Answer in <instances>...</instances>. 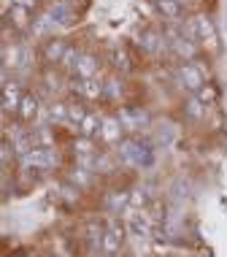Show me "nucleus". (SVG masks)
I'll return each mask as SVG.
<instances>
[{
  "instance_id": "1",
  "label": "nucleus",
  "mask_w": 227,
  "mask_h": 257,
  "mask_svg": "<svg viewBox=\"0 0 227 257\" xmlns=\"http://www.w3.org/2000/svg\"><path fill=\"white\" fill-rule=\"evenodd\" d=\"M119 157L127 165L146 168V165L154 163V149H151V144L138 141V138H125V141H119Z\"/></svg>"
},
{
  "instance_id": "2",
  "label": "nucleus",
  "mask_w": 227,
  "mask_h": 257,
  "mask_svg": "<svg viewBox=\"0 0 227 257\" xmlns=\"http://www.w3.org/2000/svg\"><path fill=\"white\" fill-rule=\"evenodd\" d=\"M22 165H25V168L46 171V168H54V165H57V155H54V149L36 147L33 152H27V155L22 157Z\"/></svg>"
},
{
  "instance_id": "3",
  "label": "nucleus",
  "mask_w": 227,
  "mask_h": 257,
  "mask_svg": "<svg viewBox=\"0 0 227 257\" xmlns=\"http://www.w3.org/2000/svg\"><path fill=\"white\" fill-rule=\"evenodd\" d=\"M178 81H181V87H187L192 95H197V89H200L205 81H203V71L200 65H195V62H181L178 65Z\"/></svg>"
},
{
  "instance_id": "4",
  "label": "nucleus",
  "mask_w": 227,
  "mask_h": 257,
  "mask_svg": "<svg viewBox=\"0 0 227 257\" xmlns=\"http://www.w3.org/2000/svg\"><path fill=\"white\" fill-rule=\"evenodd\" d=\"M127 230L133 235H138V238H151L154 235V222H151V217L146 214V208L138 214H130L127 217Z\"/></svg>"
},
{
  "instance_id": "5",
  "label": "nucleus",
  "mask_w": 227,
  "mask_h": 257,
  "mask_svg": "<svg viewBox=\"0 0 227 257\" xmlns=\"http://www.w3.org/2000/svg\"><path fill=\"white\" fill-rule=\"evenodd\" d=\"M122 241H125V227L122 225H111L108 230H103V241H100L103 254H108V257L116 254L122 246Z\"/></svg>"
},
{
  "instance_id": "6",
  "label": "nucleus",
  "mask_w": 227,
  "mask_h": 257,
  "mask_svg": "<svg viewBox=\"0 0 227 257\" xmlns=\"http://www.w3.org/2000/svg\"><path fill=\"white\" fill-rule=\"evenodd\" d=\"M116 119H119L122 130H138V127H143V124L149 122V114L143 108H122Z\"/></svg>"
},
{
  "instance_id": "7",
  "label": "nucleus",
  "mask_w": 227,
  "mask_h": 257,
  "mask_svg": "<svg viewBox=\"0 0 227 257\" xmlns=\"http://www.w3.org/2000/svg\"><path fill=\"white\" fill-rule=\"evenodd\" d=\"M49 19L54 25H63V27H68L76 19V14H73V9H71V3H52L49 6Z\"/></svg>"
},
{
  "instance_id": "8",
  "label": "nucleus",
  "mask_w": 227,
  "mask_h": 257,
  "mask_svg": "<svg viewBox=\"0 0 227 257\" xmlns=\"http://www.w3.org/2000/svg\"><path fill=\"white\" fill-rule=\"evenodd\" d=\"M73 73L79 76V79H95V73H98V57L81 54V57L76 60V65H73Z\"/></svg>"
},
{
  "instance_id": "9",
  "label": "nucleus",
  "mask_w": 227,
  "mask_h": 257,
  "mask_svg": "<svg viewBox=\"0 0 227 257\" xmlns=\"http://www.w3.org/2000/svg\"><path fill=\"white\" fill-rule=\"evenodd\" d=\"M65 49H68L65 41L52 36V38L44 44V60H46V62H60V60H63V54H65Z\"/></svg>"
},
{
  "instance_id": "10",
  "label": "nucleus",
  "mask_w": 227,
  "mask_h": 257,
  "mask_svg": "<svg viewBox=\"0 0 227 257\" xmlns=\"http://www.w3.org/2000/svg\"><path fill=\"white\" fill-rule=\"evenodd\" d=\"M0 103H3L6 111H19V103H22V89H19V84H14V81H11V84H6Z\"/></svg>"
},
{
  "instance_id": "11",
  "label": "nucleus",
  "mask_w": 227,
  "mask_h": 257,
  "mask_svg": "<svg viewBox=\"0 0 227 257\" xmlns=\"http://www.w3.org/2000/svg\"><path fill=\"white\" fill-rule=\"evenodd\" d=\"M138 46H141L143 52H160L162 46H165V38L157 30H143L141 36H138Z\"/></svg>"
},
{
  "instance_id": "12",
  "label": "nucleus",
  "mask_w": 227,
  "mask_h": 257,
  "mask_svg": "<svg viewBox=\"0 0 227 257\" xmlns=\"http://www.w3.org/2000/svg\"><path fill=\"white\" fill-rule=\"evenodd\" d=\"M100 136L106 138V141H119V136H122V124L116 116H103V122H100Z\"/></svg>"
},
{
  "instance_id": "13",
  "label": "nucleus",
  "mask_w": 227,
  "mask_h": 257,
  "mask_svg": "<svg viewBox=\"0 0 227 257\" xmlns=\"http://www.w3.org/2000/svg\"><path fill=\"white\" fill-rule=\"evenodd\" d=\"M154 6H157V11L162 14V19H178L181 17V0H154Z\"/></svg>"
},
{
  "instance_id": "14",
  "label": "nucleus",
  "mask_w": 227,
  "mask_h": 257,
  "mask_svg": "<svg viewBox=\"0 0 227 257\" xmlns=\"http://www.w3.org/2000/svg\"><path fill=\"white\" fill-rule=\"evenodd\" d=\"M76 89H79V92L84 95V98H89V100L103 98V84H100V81H95V79H79Z\"/></svg>"
},
{
  "instance_id": "15",
  "label": "nucleus",
  "mask_w": 227,
  "mask_h": 257,
  "mask_svg": "<svg viewBox=\"0 0 227 257\" xmlns=\"http://www.w3.org/2000/svg\"><path fill=\"white\" fill-rule=\"evenodd\" d=\"M130 206V192H122V190H114L106 195V208L108 211H125Z\"/></svg>"
},
{
  "instance_id": "16",
  "label": "nucleus",
  "mask_w": 227,
  "mask_h": 257,
  "mask_svg": "<svg viewBox=\"0 0 227 257\" xmlns=\"http://www.w3.org/2000/svg\"><path fill=\"white\" fill-rule=\"evenodd\" d=\"M9 22L17 27V30H27V27H30V11L22 9V6H11L9 9Z\"/></svg>"
},
{
  "instance_id": "17",
  "label": "nucleus",
  "mask_w": 227,
  "mask_h": 257,
  "mask_svg": "<svg viewBox=\"0 0 227 257\" xmlns=\"http://www.w3.org/2000/svg\"><path fill=\"white\" fill-rule=\"evenodd\" d=\"M100 116L98 114H87L84 119H81V124H79V130H81V136L84 138H92V136H100Z\"/></svg>"
},
{
  "instance_id": "18",
  "label": "nucleus",
  "mask_w": 227,
  "mask_h": 257,
  "mask_svg": "<svg viewBox=\"0 0 227 257\" xmlns=\"http://www.w3.org/2000/svg\"><path fill=\"white\" fill-rule=\"evenodd\" d=\"M22 119H33L38 114V98L36 95H22V103H19V111H17Z\"/></svg>"
},
{
  "instance_id": "19",
  "label": "nucleus",
  "mask_w": 227,
  "mask_h": 257,
  "mask_svg": "<svg viewBox=\"0 0 227 257\" xmlns=\"http://www.w3.org/2000/svg\"><path fill=\"white\" fill-rule=\"evenodd\" d=\"M6 60H9L11 68H25V62H27V49H25V46H11V49L6 52Z\"/></svg>"
},
{
  "instance_id": "20",
  "label": "nucleus",
  "mask_w": 227,
  "mask_h": 257,
  "mask_svg": "<svg viewBox=\"0 0 227 257\" xmlns=\"http://www.w3.org/2000/svg\"><path fill=\"white\" fill-rule=\"evenodd\" d=\"M170 44H173V49H176V52L184 57V62H189L192 57H195V44H192L189 38H184V36H181V38L170 41Z\"/></svg>"
},
{
  "instance_id": "21",
  "label": "nucleus",
  "mask_w": 227,
  "mask_h": 257,
  "mask_svg": "<svg viewBox=\"0 0 227 257\" xmlns=\"http://www.w3.org/2000/svg\"><path fill=\"white\" fill-rule=\"evenodd\" d=\"M195 98L200 100L203 106H214L216 98H219V89H216L214 84H203L200 89H197V95H195Z\"/></svg>"
},
{
  "instance_id": "22",
  "label": "nucleus",
  "mask_w": 227,
  "mask_h": 257,
  "mask_svg": "<svg viewBox=\"0 0 227 257\" xmlns=\"http://www.w3.org/2000/svg\"><path fill=\"white\" fill-rule=\"evenodd\" d=\"M184 111H187V116H189V119H195V122L205 116V106L195 98V95H192V98H189L187 103H184Z\"/></svg>"
},
{
  "instance_id": "23",
  "label": "nucleus",
  "mask_w": 227,
  "mask_h": 257,
  "mask_svg": "<svg viewBox=\"0 0 227 257\" xmlns=\"http://www.w3.org/2000/svg\"><path fill=\"white\" fill-rule=\"evenodd\" d=\"M149 203H151V195H149L146 187H138V190L130 192V206H135V208H146Z\"/></svg>"
},
{
  "instance_id": "24",
  "label": "nucleus",
  "mask_w": 227,
  "mask_h": 257,
  "mask_svg": "<svg viewBox=\"0 0 227 257\" xmlns=\"http://www.w3.org/2000/svg\"><path fill=\"white\" fill-rule=\"evenodd\" d=\"M54 27H57V25L49 19V14H44V17L33 19V36H46V33L54 30Z\"/></svg>"
},
{
  "instance_id": "25",
  "label": "nucleus",
  "mask_w": 227,
  "mask_h": 257,
  "mask_svg": "<svg viewBox=\"0 0 227 257\" xmlns=\"http://www.w3.org/2000/svg\"><path fill=\"white\" fill-rule=\"evenodd\" d=\"M111 62H114V68H119V71H130V57H127L125 49H114Z\"/></svg>"
},
{
  "instance_id": "26",
  "label": "nucleus",
  "mask_w": 227,
  "mask_h": 257,
  "mask_svg": "<svg viewBox=\"0 0 227 257\" xmlns=\"http://www.w3.org/2000/svg\"><path fill=\"white\" fill-rule=\"evenodd\" d=\"M103 95H106L108 100H119V95H122L119 81H116V79H108L106 84H103Z\"/></svg>"
},
{
  "instance_id": "27",
  "label": "nucleus",
  "mask_w": 227,
  "mask_h": 257,
  "mask_svg": "<svg viewBox=\"0 0 227 257\" xmlns=\"http://www.w3.org/2000/svg\"><path fill=\"white\" fill-rule=\"evenodd\" d=\"M87 116V111H84V106L81 103H68V119L71 122H76V124H81V119Z\"/></svg>"
},
{
  "instance_id": "28",
  "label": "nucleus",
  "mask_w": 227,
  "mask_h": 257,
  "mask_svg": "<svg viewBox=\"0 0 227 257\" xmlns=\"http://www.w3.org/2000/svg\"><path fill=\"white\" fill-rule=\"evenodd\" d=\"M49 116L54 122H65L68 119V103H54V106H49Z\"/></svg>"
},
{
  "instance_id": "29",
  "label": "nucleus",
  "mask_w": 227,
  "mask_h": 257,
  "mask_svg": "<svg viewBox=\"0 0 227 257\" xmlns=\"http://www.w3.org/2000/svg\"><path fill=\"white\" fill-rule=\"evenodd\" d=\"M36 141L41 144L44 149H52V141H54V136H52V130L49 127H41L38 133H36Z\"/></svg>"
},
{
  "instance_id": "30",
  "label": "nucleus",
  "mask_w": 227,
  "mask_h": 257,
  "mask_svg": "<svg viewBox=\"0 0 227 257\" xmlns=\"http://www.w3.org/2000/svg\"><path fill=\"white\" fill-rule=\"evenodd\" d=\"M173 127L170 124H165V130H157V144H162V147H168L170 141H173Z\"/></svg>"
},
{
  "instance_id": "31",
  "label": "nucleus",
  "mask_w": 227,
  "mask_h": 257,
  "mask_svg": "<svg viewBox=\"0 0 227 257\" xmlns=\"http://www.w3.org/2000/svg\"><path fill=\"white\" fill-rule=\"evenodd\" d=\"M79 57H81V54L76 52L73 46H68V49H65V54H63V60H60V62H63L65 68H73V65H76V60H79Z\"/></svg>"
},
{
  "instance_id": "32",
  "label": "nucleus",
  "mask_w": 227,
  "mask_h": 257,
  "mask_svg": "<svg viewBox=\"0 0 227 257\" xmlns=\"http://www.w3.org/2000/svg\"><path fill=\"white\" fill-rule=\"evenodd\" d=\"M76 152H79V157H84V155H92V141L81 136L79 141H76Z\"/></svg>"
},
{
  "instance_id": "33",
  "label": "nucleus",
  "mask_w": 227,
  "mask_h": 257,
  "mask_svg": "<svg viewBox=\"0 0 227 257\" xmlns=\"http://www.w3.org/2000/svg\"><path fill=\"white\" fill-rule=\"evenodd\" d=\"M89 246H100V241H103V230H100V227H95V225H89Z\"/></svg>"
},
{
  "instance_id": "34",
  "label": "nucleus",
  "mask_w": 227,
  "mask_h": 257,
  "mask_svg": "<svg viewBox=\"0 0 227 257\" xmlns=\"http://www.w3.org/2000/svg\"><path fill=\"white\" fill-rule=\"evenodd\" d=\"M11 155H14V147H11V144H6V141H0V165L9 163Z\"/></svg>"
},
{
  "instance_id": "35",
  "label": "nucleus",
  "mask_w": 227,
  "mask_h": 257,
  "mask_svg": "<svg viewBox=\"0 0 227 257\" xmlns=\"http://www.w3.org/2000/svg\"><path fill=\"white\" fill-rule=\"evenodd\" d=\"M73 182H79V184H87L89 182V176H87V168H79L73 173Z\"/></svg>"
},
{
  "instance_id": "36",
  "label": "nucleus",
  "mask_w": 227,
  "mask_h": 257,
  "mask_svg": "<svg viewBox=\"0 0 227 257\" xmlns=\"http://www.w3.org/2000/svg\"><path fill=\"white\" fill-rule=\"evenodd\" d=\"M36 3H38V0H14V6H22V9H27V11H30Z\"/></svg>"
},
{
  "instance_id": "37",
  "label": "nucleus",
  "mask_w": 227,
  "mask_h": 257,
  "mask_svg": "<svg viewBox=\"0 0 227 257\" xmlns=\"http://www.w3.org/2000/svg\"><path fill=\"white\" fill-rule=\"evenodd\" d=\"M6 84H9V81H6V71L0 68V87H6Z\"/></svg>"
},
{
  "instance_id": "38",
  "label": "nucleus",
  "mask_w": 227,
  "mask_h": 257,
  "mask_svg": "<svg viewBox=\"0 0 227 257\" xmlns=\"http://www.w3.org/2000/svg\"><path fill=\"white\" fill-rule=\"evenodd\" d=\"M224 27H227V11H224Z\"/></svg>"
}]
</instances>
